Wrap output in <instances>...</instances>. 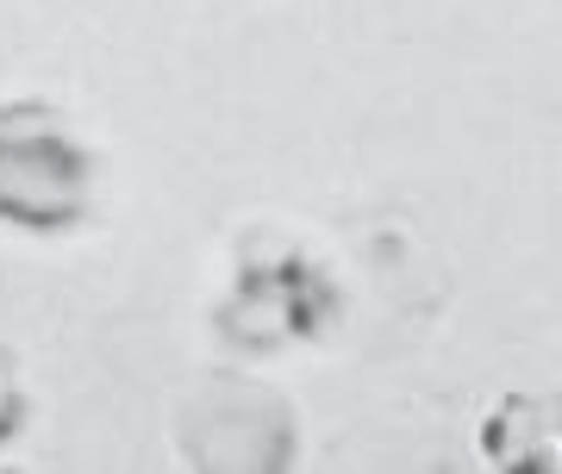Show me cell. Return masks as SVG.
Returning <instances> with one entry per match:
<instances>
[{"mask_svg": "<svg viewBox=\"0 0 562 474\" xmlns=\"http://www.w3.org/2000/svg\"><path fill=\"white\" fill-rule=\"evenodd\" d=\"M188 469H288L301 450L294 406L250 375H206L176 413Z\"/></svg>", "mask_w": 562, "mask_h": 474, "instance_id": "3957f363", "label": "cell"}, {"mask_svg": "<svg viewBox=\"0 0 562 474\" xmlns=\"http://www.w3.org/2000/svg\"><path fill=\"white\" fill-rule=\"evenodd\" d=\"M20 431H25V387H20V375H13V356L0 350V450Z\"/></svg>", "mask_w": 562, "mask_h": 474, "instance_id": "5b68a950", "label": "cell"}, {"mask_svg": "<svg viewBox=\"0 0 562 474\" xmlns=\"http://www.w3.org/2000/svg\"><path fill=\"white\" fill-rule=\"evenodd\" d=\"M94 206V157L63 132L50 106L0 113V225L32 237L69 232Z\"/></svg>", "mask_w": 562, "mask_h": 474, "instance_id": "7a4b0ae2", "label": "cell"}, {"mask_svg": "<svg viewBox=\"0 0 562 474\" xmlns=\"http://www.w3.org/2000/svg\"><path fill=\"white\" fill-rule=\"evenodd\" d=\"M482 455L494 469L538 474L562 469V394H513L494 406L482 431Z\"/></svg>", "mask_w": 562, "mask_h": 474, "instance_id": "277c9868", "label": "cell"}, {"mask_svg": "<svg viewBox=\"0 0 562 474\" xmlns=\"http://www.w3.org/2000/svg\"><path fill=\"white\" fill-rule=\"evenodd\" d=\"M338 306V281L325 275V262L313 250H301L281 232H257L238 250L232 287L213 313V337L232 356H276L294 343H319Z\"/></svg>", "mask_w": 562, "mask_h": 474, "instance_id": "6da1fadb", "label": "cell"}]
</instances>
